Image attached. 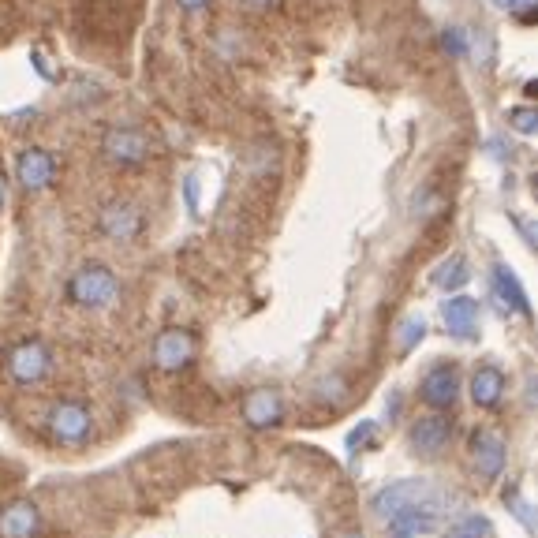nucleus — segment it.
I'll return each mask as SVG.
<instances>
[{
    "label": "nucleus",
    "instance_id": "nucleus-1",
    "mask_svg": "<svg viewBox=\"0 0 538 538\" xmlns=\"http://www.w3.org/2000/svg\"><path fill=\"white\" fill-rule=\"evenodd\" d=\"M453 505V497L438 490L430 479H400V482H389L382 486L374 501H370V509L374 516H382V520H393L400 512H434V516H445Z\"/></svg>",
    "mask_w": 538,
    "mask_h": 538
},
{
    "label": "nucleus",
    "instance_id": "nucleus-2",
    "mask_svg": "<svg viewBox=\"0 0 538 538\" xmlns=\"http://www.w3.org/2000/svg\"><path fill=\"white\" fill-rule=\"evenodd\" d=\"M68 296L75 307H86V311H109L120 299V281L116 273L105 262H86L71 273L68 281Z\"/></svg>",
    "mask_w": 538,
    "mask_h": 538
},
{
    "label": "nucleus",
    "instance_id": "nucleus-3",
    "mask_svg": "<svg viewBox=\"0 0 538 538\" xmlns=\"http://www.w3.org/2000/svg\"><path fill=\"white\" fill-rule=\"evenodd\" d=\"M101 154H105V161L120 165V169H142V165H150L161 154V146L146 131L128 128V124H113L101 135Z\"/></svg>",
    "mask_w": 538,
    "mask_h": 538
},
{
    "label": "nucleus",
    "instance_id": "nucleus-4",
    "mask_svg": "<svg viewBox=\"0 0 538 538\" xmlns=\"http://www.w3.org/2000/svg\"><path fill=\"white\" fill-rule=\"evenodd\" d=\"M4 367H8V378L15 385H42L53 374V352L45 348V340L27 337L8 348Z\"/></svg>",
    "mask_w": 538,
    "mask_h": 538
},
{
    "label": "nucleus",
    "instance_id": "nucleus-5",
    "mask_svg": "<svg viewBox=\"0 0 538 538\" xmlns=\"http://www.w3.org/2000/svg\"><path fill=\"white\" fill-rule=\"evenodd\" d=\"M199 352V340L191 329H161L154 337V348H150V359H154L157 370H165V374H180V370L191 367V359Z\"/></svg>",
    "mask_w": 538,
    "mask_h": 538
},
{
    "label": "nucleus",
    "instance_id": "nucleus-6",
    "mask_svg": "<svg viewBox=\"0 0 538 538\" xmlns=\"http://www.w3.org/2000/svg\"><path fill=\"white\" fill-rule=\"evenodd\" d=\"M49 434L60 441V445H83L90 434H94V415L86 408L83 400H57L49 408Z\"/></svg>",
    "mask_w": 538,
    "mask_h": 538
},
{
    "label": "nucleus",
    "instance_id": "nucleus-7",
    "mask_svg": "<svg viewBox=\"0 0 538 538\" xmlns=\"http://www.w3.org/2000/svg\"><path fill=\"white\" fill-rule=\"evenodd\" d=\"M142 225H146V217L128 199H113L98 210V232L113 243H135L142 236Z\"/></svg>",
    "mask_w": 538,
    "mask_h": 538
},
{
    "label": "nucleus",
    "instance_id": "nucleus-8",
    "mask_svg": "<svg viewBox=\"0 0 538 538\" xmlns=\"http://www.w3.org/2000/svg\"><path fill=\"white\" fill-rule=\"evenodd\" d=\"M449 441H453V419L445 415V411H430L423 419H415L408 430V445L415 456H426V460H434L449 449Z\"/></svg>",
    "mask_w": 538,
    "mask_h": 538
},
{
    "label": "nucleus",
    "instance_id": "nucleus-9",
    "mask_svg": "<svg viewBox=\"0 0 538 538\" xmlns=\"http://www.w3.org/2000/svg\"><path fill=\"white\" fill-rule=\"evenodd\" d=\"M471 464H475V475L482 482H497L505 475V464H509V445L497 430H475L471 434Z\"/></svg>",
    "mask_w": 538,
    "mask_h": 538
},
{
    "label": "nucleus",
    "instance_id": "nucleus-10",
    "mask_svg": "<svg viewBox=\"0 0 538 538\" xmlns=\"http://www.w3.org/2000/svg\"><path fill=\"white\" fill-rule=\"evenodd\" d=\"M419 400L430 411H453L460 400V370L456 363H434L419 382Z\"/></svg>",
    "mask_w": 538,
    "mask_h": 538
},
{
    "label": "nucleus",
    "instance_id": "nucleus-11",
    "mask_svg": "<svg viewBox=\"0 0 538 538\" xmlns=\"http://www.w3.org/2000/svg\"><path fill=\"white\" fill-rule=\"evenodd\" d=\"M57 180V157L42 146H27L15 154V184L23 191H45Z\"/></svg>",
    "mask_w": 538,
    "mask_h": 538
},
{
    "label": "nucleus",
    "instance_id": "nucleus-12",
    "mask_svg": "<svg viewBox=\"0 0 538 538\" xmlns=\"http://www.w3.org/2000/svg\"><path fill=\"white\" fill-rule=\"evenodd\" d=\"M490 292H494L497 307L505 314H524V318H531V299H527L520 277H516L505 262H494V266H490Z\"/></svg>",
    "mask_w": 538,
    "mask_h": 538
},
{
    "label": "nucleus",
    "instance_id": "nucleus-13",
    "mask_svg": "<svg viewBox=\"0 0 538 538\" xmlns=\"http://www.w3.org/2000/svg\"><path fill=\"white\" fill-rule=\"evenodd\" d=\"M479 318H482L479 299L449 296L445 303H441V322H445V329H449V337H456V340L479 337Z\"/></svg>",
    "mask_w": 538,
    "mask_h": 538
},
{
    "label": "nucleus",
    "instance_id": "nucleus-14",
    "mask_svg": "<svg viewBox=\"0 0 538 538\" xmlns=\"http://www.w3.org/2000/svg\"><path fill=\"white\" fill-rule=\"evenodd\" d=\"M284 419V397L277 389H251L243 397V423L251 430H273Z\"/></svg>",
    "mask_w": 538,
    "mask_h": 538
},
{
    "label": "nucleus",
    "instance_id": "nucleus-15",
    "mask_svg": "<svg viewBox=\"0 0 538 538\" xmlns=\"http://www.w3.org/2000/svg\"><path fill=\"white\" fill-rule=\"evenodd\" d=\"M42 535V512L34 501H12L0 512V538H38Z\"/></svg>",
    "mask_w": 538,
    "mask_h": 538
},
{
    "label": "nucleus",
    "instance_id": "nucleus-16",
    "mask_svg": "<svg viewBox=\"0 0 538 538\" xmlns=\"http://www.w3.org/2000/svg\"><path fill=\"white\" fill-rule=\"evenodd\" d=\"M505 389H509L505 370L494 367V363H482V367L471 374V400H475V408L494 411L497 404L505 400Z\"/></svg>",
    "mask_w": 538,
    "mask_h": 538
},
{
    "label": "nucleus",
    "instance_id": "nucleus-17",
    "mask_svg": "<svg viewBox=\"0 0 538 538\" xmlns=\"http://www.w3.org/2000/svg\"><path fill=\"white\" fill-rule=\"evenodd\" d=\"M468 277H471V269H468V258L464 255H449L438 269H434V284H438L441 292H456V288H464Z\"/></svg>",
    "mask_w": 538,
    "mask_h": 538
},
{
    "label": "nucleus",
    "instance_id": "nucleus-18",
    "mask_svg": "<svg viewBox=\"0 0 538 538\" xmlns=\"http://www.w3.org/2000/svg\"><path fill=\"white\" fill-rule=\"evenodd\" d=\"M445 538H494V531H490V520H486V516L468 512V516H460L456 524H449Z\"/></svg>",
    "mask_w": 538,
    "mask_h": 538
},
{
    "label": "nucleus",
    "instance_id": "nucleus-19",
    "mask_svg": "<svg viewBox=\"0 0 538 538\" xmlns=\"http://www.w3.org/2000/svg\"><path fill=\"white\" fill-rule=\"evenodd\" d=\"M423 337H426V322L419 318V314H408V318H400V326H397V348H400V355L415 352V348L423 344Z\"/></svg>",
    "mask_w": 538,
    "mask_h": 538
},
{
    "label": "nucleus",
    "instance_id": "nucleus-20",
    "mask_svg": "<svg viewBox=\"0 0 538 538\" xmlns=\"http://www.w3.org/2000/svg\"><path fill=\"white\" fill-rule=\"evenodd\" d=\"M441 49H445L453 60H468L471 57V30H464V27L441 30Z\"/></svg>",
    "mask_w": 538,
    "mask_h": 538
},
{
    "label": "nucleus",
    "instance_id": "nucleus-21",
    "mask_svg": "<svg viewBox=\"0 0 538 538\" xmlns=\"http://www.w3.org/2000/svg\"><path fill=\"white\" fill-rule=\"evenodd\" d=\"M314 397L322 400V404H344V397H348V385H344V378L340 374H329V378H322V382L314 385Z\"/></svg>",
    "mask_w": 538,
    "mask_h": 538
},
{
    "label": "nucleus",
    "instance_id": "nucleus-22",
    "mask_svg": "<svg viewBox=\"0 0 538 538\" xmlns=\"http://www.w3.org/2000/svg\"><path fill=\"white\" fill-rule=\"evenodd\" d=\"M505 505H509L512 516H516V520H520V524H524L527 531H535V516H531V505L524 501L520 486H509V490H505Z\"/></svg>",
    "mask_w": 538,
    "mask_h": 538
},
{
    "label": "nucleus",
    "instance_id": "nucleus-23",
    "mask_svg": "<svg viewBox=\"0 0 538 538\" xmlns=\"http://www.w3.org/2000/svg\"><path fill=\"white\" fill-rule=\"evenodd\" d=\"M509 124L520 135H535L538 131V113L531 109V105H520V109H509Z\"/></svg>",
    "mask_w": 538,
    "mask_h": 538
},
{
    "label": "nucleus",
    "instance_id": "nucleus-24",
    "mask_svg": "<svg viewBox=\"0 0 538 538\" xmlns=\"http://www.w3.org/2000/svg\"><path fill=\"white\" fill-rule=\"evenodd\" d=\"M370 438H374V423H363L359 430H352V434H348V453H359Z\"/></svg>",
    "mask_w": 538,
    "mask_h": 538
},
{
    "label": "nucleus",
    "instance_id": "nucleus-25",
    "mask_svg": "<svg viewBox=\"0 0 538 538\" xmlns=\"http://www.w3.org/2000/svg\"><path fill=\"white\" fill-rule=\"evenodd\" d=\"M389 535H393V538H415L419 531H415V527H411L404 516H393V520H389Z\"/></svg>",
    "mask_w": 538,
    "mask_h": 538
},
{
    "label": "nucleus",
    "instance_id": "nucleus-26",
    "mask_svg": "<svg viewBox=\"0 0 538 538\" xmlns=\"http://www.w3.org/2000/svg\"><path fill=\"white\" fill-rule=\"evenodd\" d=\"M184 195H187V210H191V213H199V180H195V176H187Z\"/></svg>",
    "mask_w": 538,
    "mask_h": 538
},
{
    "label": "nucleus",
    "instance_id": "nucleus-27",
    "mask_svg": "<svg viewBox=\"0 0 538 538\" xmlns=\"http://www.w3.org/2000/svg\"><path fill=\"white\" fill-rule=\"evenodd\" d=\"M497 8H501V12H527V8H535V0H494Z\"/></svg>",
    "mask_w": 538,
    "mask_h": 538
},
{
    "label": "nucleus",
    "instance_id": "nucleus-28",
    "mask_svg": "<svg viewBox=\"0 0 538 538\" xmlns=\"http://www.w3.org/2000/svg\"><path fill=\"white\" fill-rule=\"evenodd\" d=\"M184 12H202V8H210V0H176Z\"/></svg>",
    "mask_w": 538,
    "mask_h": 538
},
{
    "label": "nucleus",
    "instance_id": "nucleus-29",
    "mask_svg": "<svg viewBox=\"0 0 538 538\" xmlns=\"http://www.w3.org/2000/svg\"><path fill=\"white\" fill-rule=\"evenodd\" d=\"M243 4H247V8H255V12H266V8H273L277 0H243Z\"/></svg>",
    "mask_w": 538,
    "mask_h": 538
},
{
    "label": "nucleus",
    "instance_id": "nucleus-30",
    "mask_svg": "<svg viewBox=\"0 0 538 538\" xmlns=\"http://www.w3.org/2000/svg\"><path fill=\"white\" fill-rule=\"evenodd\" d=\"M333 538H367L363 531H340V535H333Z\"/></svg>",
    "mask_w": 538,
    "mask_h": 538
},
{
    "label": "nucleus",
    "instance_id": "nucleus-31",
    "mask_svg": "<svg viewBox=\"0 0 538 538\" xmlns=\"http://www.w3.org/2000/svg\"><path fill=\"white\" fill-rule=\"evenodd\" d=\"M4 199H8V187H4V176H0V210H4Z\"/></svg>",
    "mask_w": 538,
    "mask_h": 538
}]
</instances>
